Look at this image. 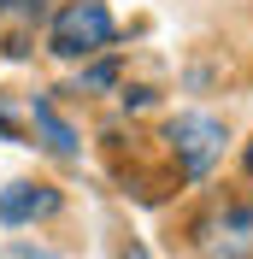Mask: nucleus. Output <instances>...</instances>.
<instances>
[{
	"label": "nucleus",
	"mask_w": 253,
	"mask_h": 259,
	"mask_svg": "<svg viewBox=\"0 0 253 259\" xmlns=\"http://www.w3.org/2000/svg\"><path fill=\"white\" fill-rule=\"evenodd\" d=\"M112 35H118V24H112L106 0H65L53 12V24H48V53H59V59H95V53L112 48Z\"/></svg>",
	"instance_id": "obj_1"
},
{
	"label": "nucleus",
	"mask_w": 253,
	"mask_h": 259,
	"mask_svg": "<svg viewBox=\"0 0 253 259\" xmlns=\"http://www.w3.org/2000/svg\"><path fill=\"white\" fill-rule=\"evenodd\" d=\"M165 142H171L183 177L200 183V177H212V165L224 159V142H230V136H224V124L212 112H177L171 124H165Z\"/></svg>",
	"instance_id": "obj_2"
},
{
	"label": "nucleus",
	"mask_w": 253,
	"mask_h": 259,
	"mask_svg": "<svg viewBox=\"0 0 253 259\" xmlns=\"http://www.w3.org/2000/svg\"><path fill=\"white\" fill-rule=\"evenodd\" d=\"M200 259H253V200H218L194 224Z\"/></svg>",
	"instance_id": "obj_3"
},
{
	"label": "nucleus",
	"mask_w": 253,
	"mask_h": 259,
	"mask_svg": "<svg viewBox=\"0 0 253 259\" xmlns=\"http://www.w3.org/2000/svg\"><path fill=\"white\" fill-rule=\"evenodd\" d=\"M53 212H59V189H53V183H6V189H0V224L6 230L41 224Z\"/></svg>",
	"instance_id": "obj_4"
},
{
	"label": "nucleus",
	"mask_w": 253,
	"mask_h": 259,
	"mask_svg": "<svg viewBox=\"0 0 253 259\" xmlns=\"http://www.w3.org/2000/svg\"><path fill=\"white\" fill-rule=\"evenodd\" d=\"M41 0H0V53H30Z\"/></svg>",
	"instance_id": "obj_5"
},
{
	"label": "nucleus",
	"mask_w": 253,
	"mask_h": 259,
	"mask_svg": "<svg viewBox=\"0 0 253 259\" xmlns=\"http://www.w3.org/2000/svg\"><path fill=\"white\" fill-rule=\"evenodd\" d=\"M30 118H35V130H41L48 153H59V159H71V153H77V136H71V124H65V118L53 112L48 100H35V106H30Z\"/></svg>",
	"instance_id": "obj_6"
},
{
	"label": "nucleus",
	"mask_w": 253,
	"mask_h": 259,
	"mask_svg": "<svg viewBox=\"0 0 253 259\" xmlns=\"http://www.w3.org/2000/svg\"><path fill=\"white\" fill-rule=\"evenodd\" d=\"M112 82H118V71H112V65H95V71H82L77 89H112Z\"/></svg>",
	"instance_id": "obj_7"
},
{
	"label": "nucleus",
	"mask_w": 253,
	"mask_h": 259,
	"mask_svg": "<svg viewBox=\"0 0 253 259\" xmlns=\"http://www.w3.org/2000/svg\"><path fill=\"white\" fill-rule=\"evenodd\" d=\"M118 259H153V253H147V247H136V242H130V247H118Z\"/></svg>",
	"instance_id": "obj_8"
},
{
	"label": "nucleus",
	"mask_w": 253,
	"mask_h": 259,
	"mask_svg": "<svg viewBox=\"0 0 253 259\" xmlns=\"http://www.w3.org/2000/svg\"><path fill=\"white\" fill-rule=\"evenodd\" d=\"M241 165H247V177H253V142H247V153H241Z\"/></svg>",
	"instance_id": "obj_9"
}]
</instances>
